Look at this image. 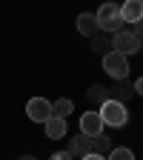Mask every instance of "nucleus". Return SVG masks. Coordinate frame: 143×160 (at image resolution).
<instances>
[{"instance_id": "nucleus-21", "label": "nucleus", "mask_w": 143, "mask_h": 160, "mask_svg": "<svg viewBox=\"0 0 143 160\" xmlns=\"http://www.w3.org/2000/svg\"><path fill=\"white\" fill-rule=\"evenodd\" d=\"M20 160H37L34 154H23V157H20Z\"/></svg>"}, {"instance_id": "nucleus-3", "label": "nucleus", "mask_w": 143, "mask_h": 160, "mask_svg": "<svg viewBox=\"0 0 143 160\" xmlns=\"http://www.w3.org/2000/svg\"><path fill=\"white\" fill-rule=\"evenodd\" d=\"M140 43H143V40H140V37H135V34H132V29H120V32H115V34H112V52L123 54V57L137 54V52H140Z\"/></svg>"}, {"instance_id": "nucleus-15", "label": "nucleus", "mask_w": 143, "mask_h": 160, "mask_svg": "<svg viewBox=\"0 0 143 160\" xmlns=\"http://www.w3.org/2000/svg\"><path fill=\"white\" fill-rule=\"evenodd\" d=\"M86 97L92 100V103H103V100H109V89H106V86H100V83H94V86H89Z\"/></svg>"}, {"instance_id": "nucleus-9", "label": "nucleus", "mask_w": 143, "mask_h": 160, "mask_svg": "<svg viewBox=\"0 0 143 160\" xmlns=\"http://www.w3.org/2000/svg\"><path fill=\"white\" fill-rule=\"evenodd\" d=\"M74 23H77V32L83 34V37H92V34H97V32H100V29H97V20H94V14H92V12H80Z\"/></svg>"}, {"instance_id": "nucleus-4", "label": "nucleus", "mask_w": 143, "mask_h": 160, "mask_svg": "<svg viewBox=\"0 0 143 160\" xmlns=\"http://www.w3.org/2000/svg\"><path fill=\"white\" fill-rule=\"evenodd\" d=\"M103 72L112 80H126L129 77V57L117 54V52H106L103 54Z\"/></svg>"}, {"instance_id": "nucleus-5", "label": "nucleus", "mask_w": 143, "mask_h": 160, "mask_svg": "<svg viewBox=\"0 0 143 160\" xmlns=\"http://www.w3.org/2000/svg\"><path fill=\"white\" fill-rule=\"evenodd\" d=\"M106 123H103V117H100V112H86V114H80V134L83 137H97V134H103Z\"/></svg>"}, {"instance_id": "nucleus-10", "label": "nucleus", "mask_w": 143, "mask_h": 160, "mask_svg": "<svg viewBox=\"0 0 143 160\" xmlns=\"http://www.w3.org/2000/svg\"><path fill=\"white\" fill-rule=\"evenodd\" d=\"M132 83H129V80H115V86L109 89V97L112 100H117V103H126V100L132 97Z\"/></svg>"}, {"instance_id": "nucleus-16", "label": "nucleus", "mask_w": 143, "mask_h": 160, "mask_svg": "<svg viewBox=\"0 0 143 160\" xmlns=\"http://www.w3.org/2000/svg\"><path fill=\"white\" fill-rule=\"evenodd\" d=\"M106 160H135V152L132 149H126V146H117V149H112L109 152V157Z\"/></svg>"}, {"instance_id": "nucleus-13", "label": "nucleus", "mask_w": 143, "mask_h": 160, "mask_svg": "<svg viewBox=\"0 0 143 160\" xmlns=\"http://www.w3.org/2000/svg\"><path fill=\"white\" fill-rule=\"evenodd\" d=\"M89 40H92V52H97V54L112 52V37H109L106 32H97V34H92Z\"/></svg>"}, {"instance_id": "nucleus-20", "label": "nucleus", "mask_w": 143, "mask_h": 160, "mask_svg": "<svg viewBox=\"0 0 143 160\" xmlns=\"http://www.w3.org/2000/svg\"><path fill=\"white\" fill-rule=\"evenodd\" d=\"M132 89H135V92L143 97V77H137V80H135V86H132Z\"/></svg>"}, {"instance_id": "nucleus-11", "label": "nucleus", "mask_w": 143, "mask_h": 160, "mask_svg": "<svg viewBox=\"0 0 143 160\" xmlns=\"http://www.w3.org/2000/svg\"><path fill=\"white\" fill-rule=\"evenodd\" d=\"M66 152L72 154V160H80L83 154H89V137H83V134L69 137V149H66Z\"/></svg>"}, {"instance_id": "nucleus-1", "label": "nucleus", "mask_w": 143, "mask_h": 160, "mask_svg": "<svg viewBox=\"0 0 143 160\" xmlns=\"http://www.w3.org/2000/svg\"><path fill=\"white\" fill-rule=\"evenodd\" d=\"M94 20H97V29L106 32V34H115V32H120V29H126V26H123V17H120V6L112 3V0L97 9Z\"/></svg>"}, {"instance_id": "nucleus-17", "label": "nucleus", "mask_w": 143, "mask_h": 160, "mask_svg": "<svg viewBox=\"0 0 143 160\" xmlns=\"http://www.w3.org/2000/svg\"><path fill=\"white\" fill-rule=\"evenodd\" d=\"M49 160H72V154H69V152H54Z\"/></svg>"}, {"instance_id": "nucleus-14", "label": "nucleus", "mask_w": 143, "mask_h": 160, "mask_svg": "<svg viewBox=\"0 0 143 160\" xmlns=\"http://www.w3.org/2000/svg\"><path fill=\"white\" fill-rule=\"evenodd\" d=\"M74 112V103H72V100L69 97H60V100H54V103H52V114H57V117H69Z\"/></svg>"}, {"instance_id": "nucleus-2", "label": "nucleus", "mask_w": 143, "mask_h": 160, "mask_svg": "<svg viewBox=\"0 0 143 160\" xmlns=\"http://www.w3.org/2000/svg\"><path fill=\"white\" fill-rule=\"evenodd\" d=\"M100 117H103V123L112 126V129H120V126H126V120H129V112H126V103H117V100H103L100 103Z\"/></svg>"}, {"instance_id": "nucleus-7", "label": "nucleus", "mask_w": 143, "mask_h": 160, "mask_svg": "<svg viewBox=\"0 0 143 160\" xmlns=\"http://www.w3.org/2000/svg\"><path fill=\"white\" fill-rule=\"evenodd\" d=\"M43 126H46V137H49V140H63L66 132H69V123H66L63 117H57V114H52Z\"/></svg>"}, {"instance_id": "nucleus-19", "label": "nucleus", "mask_w": 143, "mask_h": 160, "mask_svg": "<svg viewBox=\"0 0 143 160\" xmlns=\"http://www.w3.org/2000/svg\"><path fill=\"white\" fill-rule=\"evenodd\" d=\"M80 160H106V154H94V152H89V154H83Z\"/></svg>"}, {"instance_id": "nucleus-18", "label": "nucleus", "mask_w": 143, "mask_h": 160, "mask_svg": "<svg viewBox=\"0 0 143 160\" xmlns=\"http://www.w3.org/2000/svg\"><path fill=\"white\" fill-rule=\"evenodd\" d=\"M132 34L143 40V20H137V23H135V29H132Z\"/></svg>"}, {"instance_id": "nucleus-6", "label": "nucleus", "mask_w": 143, "mask_h": 160, "mask_svg": "<svg viewBox=\"0 0 143 160\" xmlns=\"http://www.w3.org/2000/svg\"><path fill=\"white\" fill-rule=\"evenodd\" d=\"M26 114H29V120H34V123H46V120L52 117V103L46 97H32L26 103Z\"/></svg>"}, {"instance_id": "nucleus-8", "label": "nucleus", "mask_w": 143, "mask_h": 160, "mask_svg": "<svg viewBox=\"0 0 143 160\" xmlns=\"http://www.w3.org/2000/svg\"><path fill=\"white\" fill-rule=\"evenodd\" d=\"M120 17H123V23H132V26L143 20V0H126L120 6Z\"/></svg>"}, {"instance_id": "nucleus-12", "label": "nucleus", "mask_w": 143, "mask_h": 160, "mask_svg": "<svg viewBox=\"0 0 143 160\" xmlns=\"http://www.w3.org/2000/svg\"><path fill=\"white\" fill-rule=\"evenodd\" d=\"M115 146H112V137H106V134H97V137H89V152H94V154H109Z\"/></svg>"}]
</instances>
